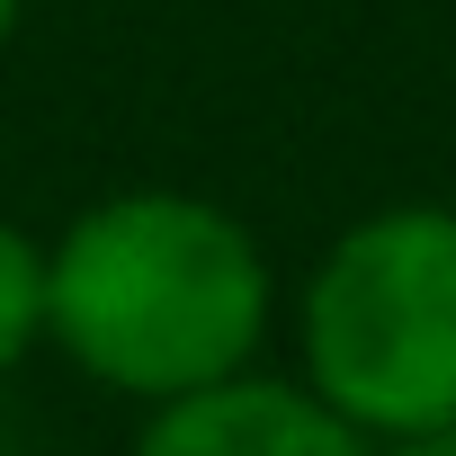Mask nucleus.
I'll return each instance as SVG.
<instances>
[{
  "label": "nucleus",
  "mask_w": 456,
  "mask_h": 456,
  "mask_svg": "<svg viewBox=\"0 0 456 456\" xmlns=\"http://www.w3.org/2000/svg\"><path fill=\"white\" fill-rule=\"evenodd\" d=\"M305 385L358 438L456 420V206H376L322 251L296 305Z\"/></svg>",
  "instance_id": "obj_2"
},
{
  "label": "nucleus",
  "mask_w": 456,
  "mask_h": 456,
  "mask_svg": "<svg viewBox=\"0 0 456 456\" xmlns=\"http://www.w3.org/2000/svg\"><path fill=\"white\" fill-rule=\"evenodd\" d=\"M269 305L260 233L197 188H117L45 242V340L143 411L251 376Z\"/></svg>",
  "instance_id": "obj_1"
},
{
  "label": "nucleus",
  "mask_w": 456,
  "mask_h": 456,
  "mask_svg": "<svg viewBox=\"0 0 456 456\" xmlns=\"http://www.w3.org/2000/svg\"><path fill=\"white\" fill-rule=\"evenodd\" d=\"M376 456H456V420H438V429H411V438H385Z\"/></svg>",
  "instance_id": "obj_5"
},
{
  "label": "nucleus",
  "mask_w": 456,
  "mask_h": 456,
  "mask_svg": "<svg viewBox=\"0 0 456 456\" xmlns=\"http://www.w3.org/2000/svg\"><path fill=\"white\" fill-rule=\"evenodd\" d=\"M19 19H28V0H0V54L19 45Z\"/></svg>",
  "instance_id": "obj_6"
},
{
  "label": "nucleus",
  "mask_w": 456,
  "mask_h": 456,
  "mask_svg": "<svg viewBox=\"0 0 456 456\" xmlns=\"http://www.w3.org/2000/svg\"><path fill=\"white\" fill-rule=\"evenodd\" d=\"M45 340V242L0 215V376Z\"/></svg>",
  "instance_id": "obj_4"
},
{
  "label": "nucleus",
  "mask_w": 456,
  "mask_h": 456,
  "mask_svg": "<svg viewBox=\"0 0 456 456\" xmlns=\"http://www.w3.org/2000/svg\"><path fill=\"white\" fill-rule=\"evenodd\" d=\"M134 456H376L305 376H224L206 394H179L143 411Z\"/></svg>",
  "instance_id": "obj_3"
}]
</instances>
